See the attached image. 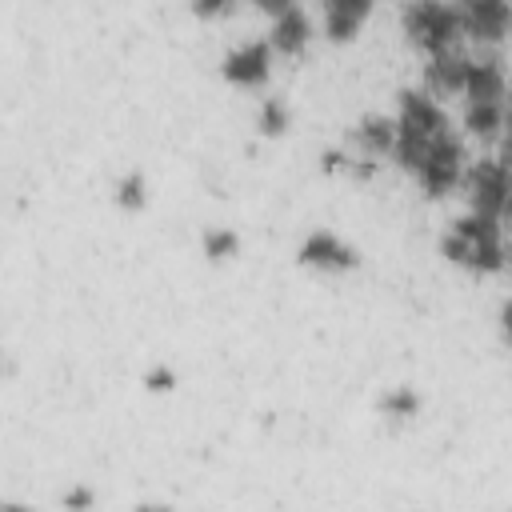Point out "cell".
<instances>
[{
    "label": "cell",
    "instance_id": "ffe728a7",
    "mask_svg": "<svg viewBox=\"0 0 512 512\" xmlns=\"http://www.w3.org/2000/svg\"><path fill=\"white\" fill-rule=\"evenodd\" d=\"M148 388H156V392H164V388H172V368H152L148 376Z\"/></svg>",
    "mask_w": 512,
    "mask_h": 512
},
{
    "label": "cell",
    "instance_id": "ba28073f",
    "mask_svg": "<svg viewBox=\"0 0 512 512\" xmlns=\"http://www.w3.org/2000/svg\"><path fill=\"white\" fill-rule=\"evenodd\" d=\"M456 20H460V32H468L476 40H500L504 24H508V4H500V0L464 4V8H456Z\"/></svg>",
    "mask_w": 512,
    "mask_h": 512
},
{
    "label": "cell",
    "instance_id": "52a82bcc",
    "mask_svg": "<svg viewBox=\"0 0 512 512\" xmlns=\"http://www.w3.org/2000/svg\"><path fill=\"white\" fill-rule=\"evenodd\" d=\"M268 44L264 40H240L236 48H228V56H224V76L232 80V84H260L264 76H268Z\"/></svg>",
    "mask_w": 512,
    "mask_h": 512
},
{
    "label": "cell",
    "instance_id": "7402d4cb",
    "mask_svg": "<svg viewBox=\"0 0 512 512\" xmlns=\"http://www.w3.org/2000/svg\"><path fill=\"white\" fill-rule=\"evenodd\" d=\"M136 512H172V508H164V504H140Z\"/></svg>",
    "mask_w": 512,
    "mask_h": 512
},
{
    "label": "cell",
    "instance_id": "d6986e66",
    "mask_svg": "<svg viewBox=\"0 0 512 512\" xmlns=\"http://www.w3.org/2000/svg\"><path fill=\"white\" fill-rule=\"evenodd\" d=\"M88 504H92V488L76 484V488H68V492H64V508H68V512H84Z\"/></svg>",
    "mask_w": 512,
    "mask_h": 512
},
{
    "label": "cell",
    "instance_id": "9c48e42d",
    "mask_svg": "<svg viewBox=\"0 0 512 512\" xmlns=\"http://www.w3.org/2000/svg\"><path fill=\"white\" fill-rule=\"evenodd\" d=\"M308 40H312V24H308L304 8H296V4H276V8H272V44H276L280 52L296 56Z\"/></svg>",
    "mask_w": 512,
    "mask_h": 512
},
{
    "label": "cell",
    "instance_id": "30bf717a",
    "mask_svg": "<svg viewBox=\"0 0 512 512\" xmlns=\"http://www.w3.org/2000/svg\"><path fill=\"white\" fill-rule=\"evenodd\" d=\"M468 60H472V56H464V52H456V48L432 52L428 64H424V80H428V88L440 92V96L460 92V88H464V76H468Z\"/></svg>",
    "mask_w": 512,
    "mask_h": 512
},
{
    "label": "cell",
    "instance_id": "277c9868",
    "mask_svg": "<svg viewBox=\"0 0 512 512\" xmlns=\"http://www.w3.org/2000/svg\"><path fill=\"white\" fill-rule=\"evenodd\" d=\"M464 188H468L472 212L500 220V212H504V164L496 156H484L480 164H472L464 172Z\"/></svg>",
    "mask_w": 512,
    "mask_h": 512
},
{
    "label": "cell",
    "instance_id": "8992f818",
    "mask_svg": "<svg viewBox=\"0 0 512 512\" xmlns=\"http://www.w3.org/2000/svg\"><path fill=\"white\" fill-rule=\"evenodd\" d=\"M300 264L324 268V272H340V268H352L356 264V248L348 240H340L332 228H316L300 244Z\"/></svg>",
    "mask_w": 512,
    "mask_h": 512
},
{
    "label": "cell",
    "instance_id": "5b68a950",
    "mask_svg": "<svg viewBox=\"0 0 512 512\" xmlns=\"http://www.w3.org/2000/svg\"><path fill=\"white\" fill-rule=\"evenodd\" d=\"M392 124H396V132L424 136V140L448 132V128H444V112H440V104H436L428 92H412V88L400 92V116H396Z\"/></svg>",
    "mask_w": 512,
    "mask_h": 512
},
{
    "label": "cell",
    "instance_id": "4fadbf2b",
    "mask_svg": "<svg viewBox=\"0 0 512 512\" xmlns=\"http://www.w3.org/2000/svg\"><path fill=\"white\" fill-rule=\"evenodd\" d=\"M356 148L364 152V160H372V156H384V152H392V140H396V124L388 120V116H364L360 124H356Z\"/></svg>",
    "mask_w": 512,
    "mask_h": 512
},
{
    "label": "cell",
    "instance_id": "7c38bea8",
    "mask_svg": "<svg viewBox=\"0 0 512 512\" xmlns=\"http://www.w3.org/2000/svg\"><path fill=\"white\" fill-rule=\"evenodd\" d=\"M364 16H368L364 0H332V4H324V32L332 40H348L364 24Z\"/></svg>",
    "mask_w": 512,
    "mask_h": 512
},
{
    "label": "cell",
    "instance_id": "44dd1931",
    "mask_svg": "<svg viewBox=\"0 0 512 512\" xmlns=\"http://www.w3.org/2000/svg\"><path fill=\"white\" fill-rule=\"evenodd\" d=\"M0 512H32V508H28L24 500H4V504H0Z\"/></svg>",
    "mask_w": 512,
    "mask_h": 512
},
{
    "label": "cell",
    "instance_id": "8fae6325",
    "mask_svg": "<svg viewBox=\"0 0 512 512\" xmlns=\"http://www.w3.org/2000/svg\"><path fill=\"white\" fill-rule=\"evenodd\" d=\"M472 104H496L504 96V68L496 56H480V60H468V76H464V88Z\"/></svg>",
    "mask_w": 512,
    "mask_h": 512
},
{
    "label": "cell",
    "instance_id": "5bb4252c",
    "mask_svg": "<svg viewBox=\"0 0 512 512\" xmlns=\"http://www.w3.org/2000/svg\"><path fill=\"white\" fill-rule=\"evenodd\" d=\"M500 124H504V104H500V100H496V104H472V100H468V108H464V128H468L472 136H496Z\"/></svg>",
    "mask_w": 512,
    "mask_h": 512
},
{
    "label": "cell",
    "instance_id": "9a60e30c",
    "mask_svg": "<svg viewBox=\"0 0 512 512\" xmlns=\"http://www.w3.org/2000/svg\"><path fill=\"white\" fill-rule=\"evenodd\" d=\"M380 412L392 416V420H412V416L420 412V396H416V388H408V384L388 388V392L380 396Z\"/></svg>",
    "mask_w": 512,
    "mask_h": 512
},
{
    "label": "cell",
    "instance_id": "3957f363",
    "mask_svg": "<svg viewBox=\"0 0 512 512\" xmlns=\"http://www.w3.org/2000/svg\"><path fill=\"white\" fill-rule=\"evenodd\" d=\"M404 28L420 48L444 52V48H452V40L460 32V20H456V8H448V4H408L404 8Z\"/></svg>",
    "mask_w": 512,
    "mask_h": 512
},
{
    "label": "cell",
    "instance_id": "ac0fdd59",
    "mask_svg": "<svg viewBox=\"0 0 512 512\" xmlns=\"http://www.w3.org/2000/svg\"><path fill=\"white\" fill-rule=\"evenodd\" d=\"M144 200H148V184H144L140 172H128V176L116 180V204L120 208H140Z\"/></svg>",
    "mask_w": 512,
    "mask_h": 512
},
{
    "label": "cell",
    "instance_id": "e0dca14e",
    "mask_svg": "<svg viewBox=\"0 0 512 512\" xmlns=\"http://www.w3.org/2000/svg\"><path fill=\"white\" fill-rule=\"evenodd\" d=\"M240 248V236L232 228H208L204 232V256L208 260H232Z\"/></svg>",
    "mask_w": 512,
    "mask_h": 512
},
{
    "label": "cell",
    "instance_id": "603a6c76",
    "mask_svg": "<svg viewBox=\"0 0 512 512\" xmlns=\"http://www.w3.org/2000/svg\"><path fill=\"white\" fill-rule=\"evenodd\" d=\"M0 368H4V352H0Z\"/></svg>",
    "mask_w": 512,
    "mask_h": 512
},
{
    "label": "cell",
    "instance_id": "2e32d148",
    "mask_svg": "<svg viewBox=\"0 0 512 512\" xmlns=\"http://www.w3.org/2000/svg\"><path fill=\"white\" fill-rule=\"evenodd\" d=\"M256 128H260L264 136H280V132L288 128V108H284V100L268 96V100L256 108Z\"/></svg>",
    "mask_w": 512,
    "mask_h": 512
},
{
    "label": "cell",
    "instance_id": "6da1fadb",
    "mask_svg": "<svg viewBox=\"0 0 512 512\" xmlns=\"http://www.w3.org/2000/svg\"><path fill=\"white\" fill-rule=\"evenodd\" d=\"M444 256L472 268V272H500L504 268V244H500V220L468 212L456 216L444 236Z\"/></svg>",
    "mask_w": 512,
    "mask_h": 512
},
{
    "label": "cell",
    "instance_id": "7a4b0ae2",
    "mask_svg": "<svg viewBox=\"0 0 512 512\" xmlns=\"http://www.w3.org/2000/svg\"><path fill=\"white\" fill-rule=\"evenodd\" d=\"M464 176V144L452 132H440L428 140L420 164H416V180L428 196H444L456 188V180Z\"/></svg>",
    "mask_w": 512,
    "mask_h": 512
}]
</instances>
